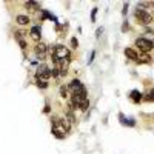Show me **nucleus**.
<instances>
[{"label": "nucleus", "instance_id": "nucleus-22", "mask_svg": "<svg viewBox=\"0 0 154 154\" xmlns=\"http://www.w3.org/2000/svg\"><path fill=\"white\" fill-rule=\"evenodd\" d=\"M71 43H72V48H77V45H79V43H77V38H75V37L71 38Z\"/></svg>", "mask_w": 154, "mask_h": 154}, {"label": "nucleus", "instance_id": "nucleus-7", "mask_svg": "<svg viewBox=\"0 0 154 154\" xmlns=\"http://www.w3.org/2000/svg\"><path fill=\"white\" fill-rule=\"evenodd\" d=\"M56 63V68L60 71V75H65L68 72V68H69V63H71V57L68 59H62V60H57L54 62Z\"/></svg>", "mask_w": 154, "mask_h": 154}, {"label": "nucleus", "instance_id": "nucleus-17", "mask_svg": "<svg viewBox=\"0 0 154 154\" xmlns=\"http://www.w3.org/2000/svg\"><path fill=\"white\" fill-rule=\"evenodd\" d=\"M35 85L40 88V89H45L48 88V82H43V80H35Z\"/></svg>", "mask_w": 154, "mask_h": 154}, {"label": "nucleus", "instance_id": "nucleus-3", "mask_svg": "<svg viewBox=\"0 0 154 154\" xmlns=\"http://www.w3.org/2000/svg\"><path fill=\"white\" fill-rule=\"evenodd\" d=\"M71 57V49L66 48L65 45H57L54 48V53H53V60L57 62V60H62V59H68Z\"/></svg>", "mask_w": 154, "mask_h": 154}, {"label": "nucleus", "instance_id": "nucleus-4", "mask_svg": "<svg viewBox=\"0 0 154 154\" xmlns=\"http://www.w3.org/2000/svg\"><path fill=\"white\" fill-rule=\"evenodd\" d=\"M134 17H136V20H137L140 25H149V23L152 22L151 14H149V12H146L143 8H137V9L134 11Z\"/></svg>", "mask_w": 154, "mask_h": 154}, {"label": "nucleus", "instance_id": "nucleus-21", "mask_svg": "<svg viewBox=\"0 0 154 154\" xmlns=\"http://www.w3.org/2000/svg\"><path fill=\"white\" fill-rule=\"evenodd\" d=\"M96 14H97V8H93V11H91V20L93 22L96 20Z\"/></svg>", "mask_w": 154, "mask_h": 154}, {"label": "nucleus", "instance_id": "nucleus-20", "mask_svg": "<svg viewBox=\"0 0 154 154\" xmlns=\"http://www.w3.org/2000/svg\"><path fill=\"white\" fill-rule=\"evenodd\" d=\"M145 100H154V89H152V91H151L149 94H146V96H145Z\"/></svg>", "mask_w": 154, "mask_h": 154}, {"label": "nucleus", "instance_id": "nucleus-6", "mask_svg": "<svg viewBox=\"0 0 154 154\" xmlns=\"http://www.w3.org/2000/svg\"><path fill=\"white\" fill-rule=\"evenodd\" d=\"M136 46L142 51L143 54H148L149 51L154 48V42L149 40V38H146V37H139L136 40Z\"/></svg>", "mask_w": 154, "mask_h": 154}, {"label": "nucleus", "instance_id": "nucleus-11", "mask_svg": "<svg viewBox=\"0 0 154 154\" xmlns=\"http://www.w3.org/2000/svg\"><path fill=\"white\" fill-rule=\"evenodd\" d=\"M29 17L28 16H25V14H19L17 17H16V22L19 23V25H28L29 23Z\"/></svg>", "mask_w": 154, "mask_h": 154}, {"label": "nucleus", "instance_id": "nucleus-25", "mask_svg": "<svg viewBox=\"0 0 154 154\" xmlns=\"http://www.w3.org/2000/svg\"><path fill=\"white\" fill-rule=\"evenodd\" d=\"M126 11H128V3H125V6H123V14H126Z\"/></svg>", "mask_w": 154, "mask_h": 154}, {"label": "nucleus", "instance_id": "nucleus-2", "mask_svg": "<svg viewBox=\"0 0 154 154\" xmlns=\"http://www.w3.org/2000/svg\"><path fill=\"white\" fill-rule=\"evenodd\" d=\"M68 89H69L71 96H85L86 97V88L79 79L71 80V83L68 85Z\"/></svg>", "mask_w": 154, "mask_h": 154}, {"label": "nucleus", "instance_id": "nucleus-13", "mask_svg": "<svg viewBox=\"0 0 154 154\" xmlns=\"http://www.w3.org/2000/svg\"><path fill=\"white\" fill-rule=\"evenodd\" d=\"M25 8L31 9V11H35V9L40 8V3H38V2H26V3H25Z\"/></svg>", "mask_w": 154, "mask_h": 154}, {"label": "nucleus", "instance_id": "nucleus-10", "mask_svg": "<svg viewBox=\"0 0 154 154\" xmlns=\"http://www.w3.org/2000/svg\"><path fill=\"white\" fill-rule=\"evenodd\" d=\"M125 56H126L128 59H131V60H137V57H139L137 51L133 49V48H125Z\"/></svg>", "mask_w": 154, "mask_h": 154}, {"label": "nucleus", "instance_id": "nucleus-19", "mask_svg": "<svg viewBox=\"0 0 154 154\" xmlns=\"http://www.w3.org/2000/svg\"><path fill=\"white\" fill-rule=\"evenodd\" d=\"M53 77H56V79H59V77H60V71L57 68H53Z\"/></svg>", "mask_w": 154, "mask_h": 154}, {"label": "nucleus", "instance_id": "nucleus-26", "mask_svg": "<svg viewBox=\"0 0 154 154\" xmlns=\"http://www.w3.org/2000/svg\"><path fill=\"white\" fill-rule=\"evenodd\" d=\"M43 112H49V106H48V105L43 108Z\"/></svg>", "mask_w": 154, "mask_h": 154}, {"label": "nucleus", "instance_id": "nucleus-14", "mask_svg": "<svg viewBox=\"0 0 154 154\" xmlns=\"http://www.w3.org/2000/svg\"><path fill=\"white\" fill-rule=\"evenodd\" d=\"M131 99L136 102V103H139L140 99H142V94H140L139 91H133V93H131Z\"/></svg>", "mask_w": 154, "mask_h": 154}, {"label": "nucleus", "instance_id": "nucleus-9", "mask_svg": "<svg viewBox=\"0 0 154 154\" xmlns=\"http://www.w3.org/2000/svg\"><path fill=\"white\" fill-rule=\"evenodd\" d=\"M34 51H35L37 54H45V53H48V45H46V43H42V42H38V43L35 45Z\"/></svg>", "mask_w": 154, "mask_h": 154}, {"label": "nucleus", "instance_id": "nucleus-24", "mask_svg": "<svg viewBox=\"0 0 154 154\" xmlns=\"http://www.w3.org/2000/svg\"><path fill=\"white\" fill-rule=\"evenodd\" d=\"M94 56H96V51H93V53H91V57H89V63H91V62H93V59H94Z\"/></svg>", "mask_w": 154, "mask_h": 154}, {"label": "nucleus", "instance_id": "nucleus-8", "mask_svg": "<svg viewBox=\"0 0 154 154\" xmlns=\"http://www.w3.org/2000/svg\"><path fill=\"white\" fill-rule=\"evenodd\" d=\"M29 35H31L32 40H35V42H40V38H42L40 26H34V28H31V29H29Z\"/></svg>", "mask_w": 154, "mask_h": 154}, {"label": "nucleus", "instance_id": "nucleus-18", "mask_svg": "<svg viewBox=\"0 0 154 154\" xmlns=\"http://www.w3.org/2000/svg\"><path fill=\"white\" fill-rule=\"evenodd\" d=\"M42 19H43V20H46V19H51V20H56V17H53V16H51L49 12H46V11H43V12H42Z\"/></svg>", "mask_w": 154, "mask_h": 154}, {"label": "nucleus", "instance_id": "nucleus-15", "mask_svg": "<svg viewBox=\"0 0 154 154\" xmlns=\"http://www.w3.org/2000/svg\"><path fill=\"white\" fill-rule=\"evenodd\" d=\"M68 91H69L68 86H65V85H62V86H60V96H62L63 99H66V97H68Z\"/></svg>", "mask_w": 154, "mask_h": 154}, {"label": "nucleus", "instance_id": "nucleus-23", "mask_svg": "<svg viewBox=\"0 0 154 154\" xmlns=\"http://www.w3.org/2000/svg\"><path fill=\"white\" fill-rule=\"evenodd\" d=\"M19 45H20V48H23V49L26 48V42H25V40H20V42H19Z\"/></svg>", "mask_w": 154, "mask_h": 154}, {"label": "nucleus", "instance_id": "nucleus-12", "mask_svg": "<svg viewBox=\"0 0 154 154\" xmlns=\"http://www.w3.org/2000/svg\"><path fill=\"white\" fill-rule=\"evenodd\" d=\"M137 63H149L151 62V57L148 56V54H139V57H137V60H136Z\"/></svg>", "mask_w": 154, "mask_h": 154}, {"label": "nucleus", "instance_id": "nucleus-16", "mask_svg": "<svg viewBox=\"0 0 154 154\" xmlns=\"http://www.w3.org/2000/svg\"><path fill=\"white\" fill-rule=\"evenodd\" d=\"M88 108H89V100H88V99H85V100L82 102V103L79 105V109H82V111H86Z\"/></svg>", "mask_w": 154, "mask_h": 154}, {"label": "nucleus", "instance_id": "nucleus-1", "mask_svg": "<svg viewBox=\"0 0 154 154\" xmlns=\"http://www.w3.org/2000/svg\"><path fill=\"white\" fill-rule=\"evenodd\" d=\"M53 134L57 139H65L69 131H71V123L68 122V119H59V117H53Z\"/></svg>", "mask_w": 154, "mask_h": 154}, {"label": "nucleus", "instance_id": "nucleus-27", "mask_svg": "<svg viewBox=\"0 0 154 154\" xmlns=\"http://www.w3.org/2000/svg\"><path fill=\"white\" fill-rule=\"evenodd\" d=\"M102 31H103V28H99V29H97V35H100V34H102Z\"/></svg>", "mask_w": 154, "mask_h": 154}, {"label": "nucleus", "instance_id": "nucleus-5", "mask_svg": "<svg viewBox=\"0 0 154 154\" xmlns=\"http://www.w3.org/2000/svg\"><path fill=\"white\" fill-rule=\"evenodd\" d=\"M53 75V69H51L48 65H40L35 71V80H43V82H48V79Z\"/></svg>", "mask_w": 154, "mask_h": 154}]
</instances>
